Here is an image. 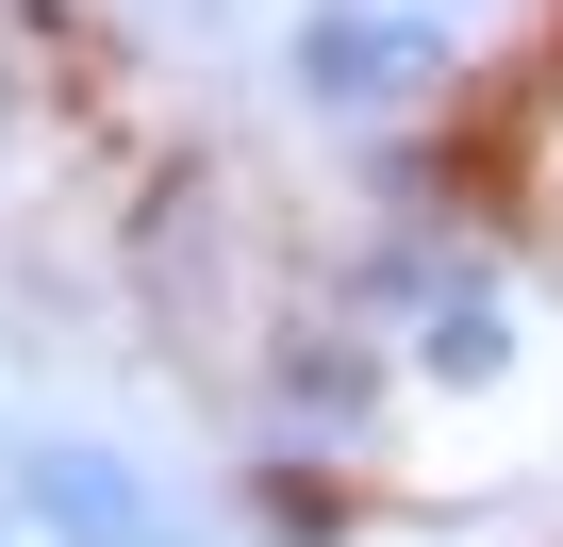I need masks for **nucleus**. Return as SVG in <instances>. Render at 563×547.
I'll return each instance as SVG.
<instances>
[{
  "instance_id": "obj_2",
  "label": "nucleus",
  "mask_w": 563,
  "mask_h": 547,
  "mask_svg": "<svg viewBox=\"0 0 563 547\" xmlns=\"http://www.w3.org/2000/svg\"><path fill=\"white\" fill-rule=\"evenodd\" d=\"M282 67H299V100H332V117H398V100H431V67H448V51H431V18H382V0H316Z\"/></svg>"
},
{
  "instance_id": "obj_3",
  "label": "nucleus",
  "mask_w": 563,
  "mask_h": 547,
  "mask_svg": "<svg viewBox=\"0 0 563 547\" xmlns=\"http://www.w3.org/2000/svg\"><path fill=\"white\" fill-rule=\"evenodd\" d=\"M398 332H415V382H431V398H497V382H514V299H497V283H431Z\"/></svg>"
},
{
  "instance_id": "obj_1",
  "label": "nucleus",
  "mask_w": 563,
  "mask_h": 547,
  "mask_svg": "<svg viewBox=\"0 0 563 547\" xmlns=\"http://www.w3.org/2000/svg\"><path fill=\"white\" fill-rule=\"evenodd\" d=\"M0 464H18V514H34L51 547H183V514H166L133 464H100L84 431H18Z\"/></svg>"
},
{
  "instance_id": "obj_4",
  "label": "nucleus",
  "mask_w": 563,
  "mask_h": 547,
  "mask_svg": "<svg viewBox=\"0 0 563 547\" xmlns=\"http://www.w3.org/2000/svg\"><path fill=\"white\" fill-rule=\"evenodd\" d=\"M282 415H299V431H382V332L349 349V332H282Z\"/></svg>"
}]
</instances>
